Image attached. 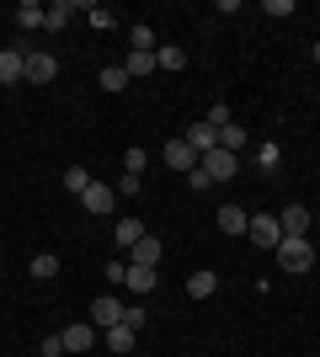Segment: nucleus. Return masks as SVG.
Here are the masks:
<instances>
[{
	"instance_id": "nucleus-1",
	"label": "nucleus",
	"mask_w": 320,
	"mask_h": 357,
	"mask_svg": "<svg viewBox=\"0 0 320 357\" xmlns=\"http://www.w3.org/2000/svg\"><path fill=\"white\" fill-rule=\"evenodd\" d=\"M277 267L283 272H310L315 267V245H310L305 235H283L277 240Z\"/></svg>"
},
{
	"instance_id": "nucleus-2",
	"label": "nucleus",
	"mask_w": 320,
	"mask_h": 357,
	"mask_svg": "<svg viewBox=\"0 0 320 357\" xmlns=\"http://www.w3.org/2000/svg\"><path fill=\"white\" fill-rule=\"evenodd\" d=\"M251 245H261V251H277V240H283V229H277V213H251Z\"/></svg>"
},
{
	"instance_id": "nucleus-3",
	"label": "nucleus",
	"mask_w": 320,
	"mask_h": 357,
	"mask_svg": "<svg viewBox=\"0 0 320 357\" xmlns=\"http://www.w3.org/2000/svg\"><path fill=\"white\" fill-rule=\"evenodd\" d=\"M64 336V357H86L96 347V336H102V331L91 326V320H80V326H70V331H59Z\"/></svg>"
},
{
	"instance_id": "nucleus-4",
	"label": "nucleus",
	"mask_w": 320,
	"mask_h": 357,
	"mask_svg": "<svg viewBox=\"0 0 320 357\" xmlns=\"http://www.w3.org/2000/svg\"><path fill=\"white\" fill-rule=\"evenodd\" d=\"M235 171H241V155H229V149H208L203 155V176L208 181H229Z\"/></svg>"
},
{
	"instance_id": "nucleus-5",
	"label": "nucleus",
	"mask_w": 320,
	"mask_h": 357,
	"mask_svg": "<svg viewBox=\"0 0 320 357\" xmlns=\"http://www.w3.org/2000/svg\"><path fill=\"white\" fill-rule=\"evenodd\" d=\"M160 160H166L171 165V171H182V176H187V171H198V149H192V144H187V139H171V144L166 149H160Z\"/></svg>"
},
{
	"instance_id": "nucleus-6",
	"label": "nucleus",
	"mask_w": 320,
	"mask_h": 357,
	"mask_svg": "<svg viewBox=\"0 0 320 357\" xmlns=\"http://www.w3.org/2000/svg\"><path fill=\"white\" fill-rule=\"evenodd\" d=\"M112 203H118V187H107V181H91V187L80 192V208L96 213V219H102V213H112Z\"/></svg>"
},
{
	"instance_id": "nucleus-7",
	"label": "nucleus",
	"mask_w": 320,
	"mask_h": 357,
	"mask_svg": "<svg viewBox=\"0 0 320 357\" xmlns=\"http://www.w3.org/2000/svg\"><path fill=\"white\" fill-rule=\"evenodd\" d=\"M27 80V48H0V86Z\"/></svg>"
},
{
	"instance_id": "nucleus-8",
	"label": "nucleus",
	"mask_w": 320,
	"mask_h": 357,
	"mask_svg": "<svg viewBox=\"0 0 320 357\" xmlns=\"http://www.w3.org/2000/svg\"><path fill=\"white\" fill-rule=\"evenodd\" d=\"M102 342H107V352H112V357H134V347H139V331L118 320L112 331H102Z\"/></svg>"
},
{
	"instance_id": "nucleus-9",
	"label": "nucleus",
	"mask_w": 320,
	"mask_h": 357,
	"mask_svg": "<svg viewBox=\"0 0 320 357\" xmlns=\"http://www.w3.org/2000/svg\"><path fill=\"white\" fill-rule=\"evenodd\" d=\"M27 80L32 86H54L59 80V59L54 54H27Z\"/></svg>"
},
{
	"instance_id": "nucleus-10",
	"label": "nucleus",
	"mask_w": 320,
	"mask_h": 357,
	"mask_svg": "<svg viewBox=\"0 0 320 357\" xmlns=\"http://www.w3.org/2000/svg\"><path fill=\"white\" fill-rule=\"evenodd\" d=\"M118 320H123V304H118V298H112V294L91 298V326H96V331H112V326H118Z\"/></svg>"
},
{
	"instance_id": "nucleus-11",
	"label": "nucleus",
	"mask_w": 320,
	"mask_h": 357,
	"mask_svg": "<svg viewBox=\"0 0 320 357\" xmlns=\"http://www.w3.org/2000/svg\"><path fill=\"white\" fill-rule=\"evenodd\" d=\"M155 283H160V278H155V267H134V261H128V267H123V288H128V294H155Z\"/></svg>"
},
{
	"instance_id": "nucleus-12",
	"label": "nucleus",
	"mask_w": 320,
	"mask_h": 357,
	"mask_svg": "<svg viewBox=\"0 0 320 357\" xmlns=\"http://www.w3.org/2000/svg\"><path fill=\"white\" fill-rule=\"evenodd\" d=\"M182 139H187V144H192V149H198V160H203V155H208V149H219V128H208V123H203V118L192 123V128H187Z\"/></svg>"
},
{
	"instance_id": "nucleus-13",
	"label": "nucleus",
	"mask_w": 320,
	"mask_h": 357,
	"mask_svg": "<svg viewBox=\"0 0 320 357\" xmlns=\"http://www.w3.org/2000/svg\"><path fill=\"white\" fill-rule=\"evenodd\" d=\"M277 229H283V235H305L310 229V208L305 203H289V208L277 213Z\"/></svg>"
},
{
	"instance_id": "nucleus-14",
	"label": "nucleus",
	"mask_w": 320,
	"mask_h": 357,
	"mask_svg": "<svg viewBox=\"0 0 320 357\" xmlns=\"http://www.w3.org/2000/svg\"><path fill=\"white\" fill-rule=\"evenodd\" d=\"M144 235H150V229H144V219H118V229H112L118 251H134V245H139Z\"/></svg>"
},
{
	"instance_id": "nucleus-15",
	"label": "nucleus",
	"mask_w": 320,
	"mask_h": 357,
	"mask_svg": "<svg viewBox=\"0 0 320 357\" xmlns=\"http://www.w3.org/2000/svg\"><path fill=\"white\" fill-rule=\"evenodd\" d=\"M70 22H75V6H70V0H54V6H43V27H48V32H64Z\"/></svg>"
},
{
	"instance_id": "nucleus-16",
	"label": "nucleus",
	"mask_w": 320,
	"mask_h": 357,
	"mask_svg": "<svg viewBox=\"0 0 320 357\" xmlns=\"http://www.w3.org/2000/svg\"><path fill=\"white\" fill-rule=\"evenodd\" d=\"M128 261H134V267H160V240L155 235H144L134 245V251H128Z\"/></svg>"
},
{
	"instance_id": "nucleus-17",
	"label": "nucleus",
	"mask_w": 320,
	"mask_h": 357,
	"mask_svg": "<svg viewBox=\"0 0 320 357\" xmlns=\"http://www.w3.org/2000/svg\"><path fill=\"white\" fill-rule=\"evenodd\" d=\"M219 229H224V235H245V229H251V219H245V208H235V203H224V208H219Z\"/></svg>"
},
{
	"instance_id": "nucleus-18",
	"label": "nucleus",
	"mask_w": 320,
	"mask_h": 357,
	"mask_svg": "<svg viewBox=\"0 0 320 357\" xmlns=\"http://www.w3.org/2000/svg\"><path fill=\"white\" fill-rule=\"evenodd\" d=\"M123 70H128V80H144V75L160 70V59H155V54H128V59H123Z\"/></svg>"
},
{
	"instance_id": "nucleus-19",
	"label": "nucleus",
	"mask_w": 320,
	"mask_h": 357,
	"mask_svg": "<svg viewBox=\"0 0 320 357\" xmlns=\"http://www.w3.org/2000/svg\"><path fill=\"white\" fill-rule=\"evenodd\" d=\"M219 149H229V155H245V128H241V123H224V128H219Z\"/></svg>"
},
{
	"instance_id": "nucleus-20",
	"label": "nucleus",
	"mask_w": 320,
	"mask_h": 357,
	"mask_svg": "<svg viewBox=\"0 0 320 357\" xmlns=\"http://www.w3.org/2000/svg\"><path fill=\"white\" fill-rule=\"evenodd\" d=\"M16 27H22V32L43 27V6H38V0H22V6H16Z\"/></svg>"
},
{
	"instance_id": "nucleus-21",
	"label": "nucleus",
	"mask_w": 320,
	"mask_h": 357,
	"mask_svg": "<svg viewBox=\"0 0 320 357\" xmlns=\"http://www.w3.org/2000/svg\"><path fill=\"white\" fill-rule=\"evenodd\" d=\"M213 288H219V272H192V278H187V294L192 298H208Z\"/></svg>"
},
{
	"instance_id": "nucleus-22",
	"label": "nucleus",
	"mask_w": 320,
	"mask_h": 357,
	"mask_svg": "<svg viewBox=\"0 0 320 357\" xmlns=\"http://www.w3.org/2000/svg\"><path fill=\"white\" fill-rule=\"evenodd\" d=\"M64 187H70V192H86V187H91V171H86V165H70V171H64Z\"/></svg>"
},
{
	"instance_id": "nucleus-23",
	"label": "nucleus",
	"mask_w": 320,
	"mask_h": 357,
	"mask_svg": "<svg viewBox=\"0 0 320 357\" xmlns=\"http://www.w3.org/2000/svg\"><path fill=\"white\" fill-rule=\"evenodd\" d=\"M54 272H59V256H32V278H38V283H48V278H54Z\"/></svg>"
},
{
	"instance_id": "nucleus-24",
	"label": "nucleus",
	"mask_w": 320,
	"mask_h": 357,
	"mask_svg": "<svg viewBox=\"0 0 320 357\" xmlns=\"http://www.w3.org/2000/svg\"><path fill=\"white\" fill-rule=\"evenodd\" d=\"M155 59H160V70H182V64H187V54H182L176 43H166V48H155Z\"/></svg>"
},
{
	"instance_id": "nucleus-25",
	"label": "nucleus",
	"mask_w": 320,
	"mask_h": 357,
	"mask_svg": "<svg viewBox=\"0 0 320 357\" xmlns=\"http://www.w3.org/2000/svg\"><path fill=\"white\" fill-rule=\"evenodd\" d=\"M128 43H134V54H155V32L144 27V22H139V27L128 32Z\"/></svg>"
},
{
	"instance_id": "nucleus-26",
	"label": "nucleus",
	"mask_w": 320,
	"mask_h": 357,
	"mask_svg": "<svg viewBox=\"0 0 320 357\" xmlns=\"http://www.w3.org/2000/svg\"><path fill=\"white\" fill-rule=\"evenodd\" d=\"M128 86V70H123V64H107L102 70V91H123Z\"/></svg>"
},
{
	"instance_id": "nucleus-27",
	"label": "nucleus",
	"mask_w": 320,
	"mask_h": 357,
	"mask_svg": "<svg viewBox=\"0 0 320 357\" xmlns=\"http://www.w3.org/2000/svg\"><path fill=\"white\" fill-rule=\"evenodd\" d=\"M257 165H261V171H277V165H283V149H277V144H261L257 149Z\"/></svg>"
},
{
	"instance_id": "nucleus-28",
	"label": "nucleus",
	"mask_w": 320,
	"mask_h": 357,
	"mask_svg": "<svg viewBox=\"0 0 320 357\" xmlns=\"http://www.w3.org/2000/svg\"><path fill=\"white\" fill-rule=\"evenodd\" d=\"M203 123H208V128H224V123H235V118H229V107H224V102H213L208 112H203Z\"/></svg>"
},
{
	"instance_id": "nucleus-29",
	"label": "nucleus",
	"mask_w": 320,
	"mask_h": 357,
	"mask_svg": "<svg viewBox=\"0 0 320 357\" xmlns=\"http://www.w3.org/2000/svg\"><path fill=\"white\" fill-rule=\"evenodd\" d=\"M123 165H128V176H144V165H150V155H144V149H128V155H123Z\"/></svg>"
},
{
	"instance_id": "nucleus-30",
	"label": "nucleus",
	"mask_w": 320,
	"mask_h": 357,
	"mask_svg": "<svg viewBox=\"0 0 320 357\" xmlns=\"http://www.w3.org/2000/svg\"><path fill=\"white\" fill-rule=\"evenodd\" d=\"M144 320H150V314L139 310V304H123V326H134V331H144Z\"/></svg>"
},
{
	"instance_id": "nucleus-31",
	"label": "nucleus",
	"mask_w": 320,
	"mask_h": 357,
	"mask_svg": "<svg viewBox=\"0 0 320 357\" xmlns=\"http://www.w3.org/2000/svg\"><path fill=\"white\" fill-rule=\"evenodd\" d=\"M43 357H64V336H43V347H38Z\"/></svg>"
},
{
	"instance_id": "nucleus-32",
	"label": "nucleus",
	"mask_w": 320,
	"mask_h": 357,
	"mask_svg": "<svg viewBox=\"0 0 320 357\" xmlns=\"http://www.w3.org/2000/svg\"><path fill=\"white\" fill-rule=\"evenodd\" d=\"M187 187H192V192H208L213 181H208V176H203V165H198V171H187Z\"/></svg>"
},
{
	"instance_id": "nucleus-33",
	"label": "nucleus",
	"mask_w": 320,
	"mask_h": 357,
	"mask_svg": "<svg viewBox=\"0 0 320 357\" xmlns=\"http://www.w3.org/2000/svg\"><path fill=\"white\" fill-rule=\"evenodd\" d=\"M118 192H128V197H134V192H144V176H128V171H123V181H118Z\"/></svg>"
},
{
	"instance_id": "nucleus-34",
	"label": "nucleus",
	"mask_w": 320,
	"mask_h": 357,
	"mask_svg": "<svg viewBox=\"0 0 320 357\" xmlns=\"http://www.w3.org/2000/svg\"><path fill=\"white\" fill-rule=\"evenodd\" d=\"M86 16H91L96 27H112V11H107V6H86Z\"/></svg>"
},
{
	"instance_id": "nucleus-35",
	"label": "nucleus",
	"mask_w": 320,
	"mask_h": 357,
	"mask_svg": "<svg viewBox=\"0 0 320 357\" xmlns=\"http://www.w3.org/2000/svg\"><path fill=\"white\" fill-rule=\"evenodd\" d=\"M267 16H294V0H267Z\"/></svg>"
},
{
	"instance_id": "nucleus-36",
	"label": "nucleus",
	"mask_w": 320,
	"mask_h": 357,
	"mask_svg": "<svg viewBox=\"0 0 320 357\" xmlns=\"http://www.w3.org/2000/svg\"><path fill=\"white\" fill-rule=\"evenodd\" d=\"M315 64H320V43H315Z\"/></svg>"
}]
</instances>
